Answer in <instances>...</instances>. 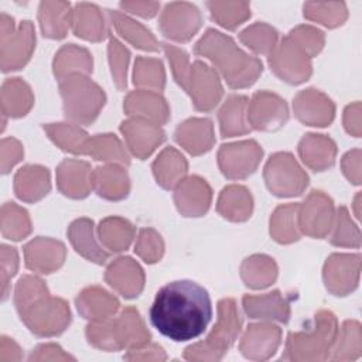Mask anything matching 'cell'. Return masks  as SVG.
Here are the masks:
<instances>
[{
  "instance_id": "1",
  "label": "cell",
  "mask_w": 362,
  "mask_h": 362,
  "mask_svg": "<svg viewBox=\"0 0 362 362\" xmlns=\"http://www.w3.org/2000/svg\"><path fill=\"white\" fill-rule=\"evenodd\" d=\"M151 325L174 342L202 335L212 318L208 291L192 280H174L163 286L150 307Z\"/></svg>"
},
{
  "instance_id": "2",
  "label": "cell",
  "mask_w": 362,
  "mask_h": 362,
  "mask_svg": "<svg viewBox=\"0 0 362 362\" xmlns=\"http://www.w3.org/2000/svg\"><path fill=\"white\" fill-rule=\"evenodd\" d=\"M14 304L21 321L37 337H55L71 324L68 303L59 297H51L45 283L25 274L16 286Z\"/></svg>"
},
{
  "instance_id": "3",
  "label": "cell",
  "mask_w": 362,
  "mask_h": 362,
  "mask_svg": "<svg viewBox=\"0 0 362 362\" xmlns=\"http://www.w3.org/2000/svg\"><path fill=\"white\" fill-rule=\"evenodd\" d=\"M194 54L208 58L232 89L252 86L263 71L260 59L246 54L229 35L214 28L206 30L195 44Z\"/></svg>"
},
{
  "instance_id": "4",
  "label": "cell",
  "mask_w": 362,
  "mask_h": 362,
  "mask_svg": "<svg viewBox=\"0 0 362 362\" xmlns=\"http://www.w3.org/2000/svg\"><path fill=\"white\" fill-rule=\"evenodd\" d=\"M163 45L173 76L175 82L191 96L194 107L199 112H211L215 109L223 95L218 72L199 59L191 64L188 54L175 45L167 42Z\"/></svg>"
},
{
  "instance_id": "5",
  "label": "cell",
  "mask_w": 362,
  "mask_h": 362,
  "mask_svg": "<svg viewBox=\"0 0 362 362\" xmlns=\"http://www.w3.org/2000/svg\"><path fill=\"white\" fill-rule=\"evenodd\" d=\"M86 338L90 345L102 351H120L123 348L139 349L150 342L139 311L134 307L123 308L117 317L102 321H90L86 327Z\"/></svg>"
},
{
  "instance_id": "6",
  "label": "cell",
  "mask_w": 362,
  "mask_h": 362,
  "mask_svg": "<svg viewBox=\"0 0 362 362\" xmlns=\"http://www.w3.org/2000/svg\"><path fill=\"white\" fill-rule=\"evenodd\" d=\"M338 332L335 315L328 310H320L308 328L290 332L281 359L286 361H325L334 346Z\"/></svg>"
},
{
  "instance_id": "7",
  "label": "cell",
  "mask_w": 362,
  "mask_h": 362,
  "mask_svg": "<svg viewBox=\"0 0 362 362\" xmlns=\"http://www.w3.org/2000/svg\"><path fill=\"white\" fill-rule=\"evenodd\" d=\"M242 328L233 298H222L218 303V321L205 341L189 345L184 351L187 361H219L236 341Z\"/></svg>"
},
{
  "instance_id": "8",
  "label": "cell",
  "mask_w": 362,
  "mask_h": 362,
  "mask_svg": "<svg viewBox=\"0 0 362 362\" xmlns=\"http://www.w3.org/2000/svg\"><path fill=\"white\" fill-rule=\"evenodd\" d=\"M59 93L66 119L76 124L93 123L106 102L103 89L82 74H72L61 79Z\"/></svg>"
},
{
  "instance_id": "9",
  "label": "cell",
  "mask_w": 362,
  "mask_h": 362,
  "mask_svg": "<svg viewBox=\"0 0 362 362\" xmlns=\"http://www.w3.org/2000/svg\"><path fill=\"white\" fill-rule=\"evenodd\" d=\"M35 48V33L31 21H21L14 27L13 17L1 13V35H0V57L1 71L10 72L21 69L31 58Z\"/></svg>"
},
{
  "instance_id": "10",
  "label": "cell",
  "mask_w": 362,
  "mask_h": 362,
  "mask_svg": "<svg viewBox=\"0 0 362 362\" xmlns=\"http://www.w3.org/2000/svg\"><path fill=\"white\" fill-rule=\"evenodd\" d=\"M263 178L269 191L280 198L301 195L308 185V175L293 154L280 151L267 160Z\"/></svg>"
},
{
  "instance_id": "11",
  "label": "cell",
  "mask_w": 362,
  "mask_h": 362,
  "mask_svg": "<svg viewBox=\"0 0 362 362\" xmlns=\"http://www.w3.org/2000/svg\"><path fill=\"white\" fill-rule=\"evenodd\" d=\"M310 59V55L288 35H286L270 52L269 65L281 81L298 85L311 76L313 68Z\"/></svg>"
},
{
  "instance_id": "12",
  "label": "cell",
  "mask_w": 362,
  "mask_h": 362,
  "mask_svg": "<svg viewBox=\"0 0 362 362\" xmlns=\"http://www.w3.org/2000/svg\"><path fill=\"white\" fill-rule=\"evenodd\" d=\"M263 157V148L255 140L222 144L218 151L221 173L229 180H245L252 175Z\"/></svg>"
},
{
  "instance_id": "13",
  "label": "cell",
  "mask_w": 362,
  "mask_h": 362,
  "mask_svg": "<svg viewBox=\"0 0 362 362\" xmlns=\"http://www.w3.org/2000/svg\"><path fill=\"white\" fill-rule=\"evenodd\" d=\"M334 221V202L322 191H311L307 199L298 204V228L307 236L325 238L332 229Z\"/></svg>"
},
{
  "instance_id": "14",
  "label": "cell",
  "mask_w": 362,
  "mask_h": 362,
  "mask_svg": "<svg viewBox=\"0 0 362 362\" xmlns=\"http://www.w3.org/2000/svg\"><path fill=\"white\" fill-rule=\"evenodd\" d=\"M160 31L164 37L177 41H189L202 25V16L197 6L185 1L168 3L160 16Z\"/></svg>"
},
{
  "instance_id": "15",
  "label": "cell",
  "mask_w": 362,
  "mask_h": 362,
  "mask_svg": "<svg viewBox=\"0 0 362 362\" xmlns=\"http://www.w3.org/2000/svg\"><path fill=\"white\" fill-rule=\"evenodd\" d=\"M359 272V253H334L324 264V284L331 294L346 296L358 287Z\"/></svg>"
},
{
  "instance_id": "16",
  "label": "cell",
  "mask_w": 362,
  "mask_h": 362,
  "mask_svg": "<svg viewBox=\"0 0 362 362\" xmlns=\"http://www.w3.org/2000/svg\"><path fill=\"white\" fill-rule=\"evenodd\" d=\"M288 107L279 95L260 90L256 92L247 105V122L252 129L274 132L286 124Z\"/></svg>"
},
{
  "instance_id": "17",
  "label": "cell",
  "mask_w": 362,
  "mask_h": 362,
  "mask_svg": "<svg viewBox=\"0 0 362 362\" xmlns=\"http://www.w3.org/2000/svg\"><path fill=\"white\" fill-rule=\"evenodd\" d=\"M120 132L133 156L146 160L164 140V130L148 120L132 117L120 123Z\"/></svg>"
},
{
  "instance_id": "18",
  "label": "cell",
  "mask_w": 362,
  "mask_h": 362,
  "mask_svg": "<svg viewBox=\"0 0 362 362\" xmlns=\"http://www.w3.org/2000/svg\"><path fill=\"white\" fill-rule=\"evenodd\" d=\"M281 344V328L272 322L250 324L239 344L242 355L252 361H266Z\"/></svg>"
},
{
  "instance_id": "19",
  "label": "cell",
  "mask_w": 362,
  "mask_h": 362,
  "mask_svg": "<svg viewBox=\"0 0 362 362\" xmlns=\"http://www.w3.org/2000/svg\"><path fill=\"white\" fill-rule=\"evenodd\" d=\"M65 256V245L51 238L38 236L24 246L25 267L40 274L57 272L64 264Z\"/></svg>"
},
{
  "instance_id": "20",
  "label": "cell",
  "mask_w": 362,
  "mask_h": 362,
  "mask_svg": "<svg viewBox=\"0 0 362 362\" xmlns=\"http://www.w3.org/2000/svg\"><path fill=\"white\" fill-rule=\"evenodd\" d=\"M296 117L308 126H328L335 116V105L322 92L308 88L298 92L293 100Z\"/></svg>"
},
{
  "instance_id": "21",
  "label": "cell",
  "mask_w": 362,
  "mask_h": 362,
  "mask_svg": "<svg viewBox=\"0 0 362 362\" xmlns=\"http://www.w3.org/2000/svg\"><path fill=\"white\" fill-rule=\"evenodd\" d=\"M174 202L182 216H202L211 206L212 189L204 178L191 175L174 188Z\"/></svg>"
},
{
  "instance_id": "22",
  "label": "cell",
  "mask_w": 362,
  "mask_h": 362,
  "mask_svg": "<svg viewBox=\"0 0 362 362\" xmlns=\"http://www.w3.org/2000/svg\"><path fill=\"white\" fill-rule=\"evenodd\" d=\"M106 283L124 298L137 297L144 288V272L132 257L115 259L105 272Z\"/></svg>"
},
{
  "instance_id": "23",
  "label": "cell",
  "mask_w": 362,
  "mask_h": 362,
  "mask_svg": "<svg viewBox=\"0 0 362 362\" xmlns=\"http://www.w3.org/2000/svg\"><path fill=\"white\" fill-rule=\"evenodd\" d=\"M57 187L74 199L86 198L92 188V168L88 161L65 158L57 168Z\"/></svg>"
},
{
  "instance_id": "24",
  "label": "cell",
  "mask_w": 362,
  "mask_h": 362,
  "mask_svg": "<svg viewBox=\"0 0 362 362\" xmlns=\"http://www.w3.org/2000/svg\"><path fill=\"white\" fill-rule=\"evenodd\" d=\"M123 109L132 117L144 119L158 126L170 119V107L165 99L156 90L137 89L130 92L124 99Z\"/></svg>"
},
{
  "instance_id": "25",
  "label": "cell",
  "mask_w": 362,
  "mask_h": 362,
  "mask_svg": "<svg viewBox=\"0 0 362 362\" xmlns=\"http://www.w3.org/2000/svg\"><path fill=\"white\" fill-rule=\"evenodd\" d=\"M242 305L250 318L279 321L283 324L290 320V303L279 290L260 296L246 294L242 298Z\"/></svg>"
},
{
  "instance_id": "26",
  "label": "cell",
  "mask_w": 362,
  "mask_h": 362,
  "mask_svg": "<svg viewBox=\"0 0 362 362\" xmlns=\"http://www.w3.org/2000/svg\"><path fill=\"white\" fill-rule=\"evenodd\" d=\"M175 141L192 156L209 151L215 143L212 122L206 117H191L182 122L174 133Z\"/></svg>"
},
{
  "instance_id": "27",
  "label": "cell",
  "mask_w": 362,
  "mask_h": 362,
  "mask_svg": "<svg viewBox=\"0 0 362 362\" xmlns=\"http://www.w3.org/2000/svg\"><path fill=\"white\" fill-rule=\"evenodd\" d=\"M92 188L107 201H120L130 192V180L123 165H99L92 170Z\"/></svg>"
},
{
  "instance_id": "28",
  "label": "cell",
  "mask_w": 362,
  "mask_h": 362,
  "mask_svg": "<svg viewBox=\"0 0 362 362\" xmlns=\"http://www.w3.org/2000/svg\"><path fill=\"white\" fill-rule=\"evenodd\" d=\"M298 154L311 170L325 171L335 164L337 144L328 136L310 133L300 140Z\"/></svg>"
},
{
  "instance_id": "29",
  "label": "cell",
  "mask_w": 362,
  "mask_h": 362,
  "mask_svg": "<svg viewBox=\"0 0 362 362\" xmlns=\"http://www.w3.org/2000/svg\"><path fill=\"white\" fill-rule=\"evenodd\" d=\"M68 239L82 257L96 264H103L109 259V252L99 246L95 233H93V221L89 218L75 219L66 230Z\"/></svg>"
},
{
  "instance_id": "30",
  "label": "cell",
  "mask_w": 362,
  "mask_h": 362,
  "mask_svg": "<svg viewBox=\"0 0 362 362\" xmlns=\"http://www.w3.org/2000/svg\"><path fill=\"white\" fill-rule=\"evenodd\" d=\"M78 313L89 321H102L110 318L119 310V300L103 290L102 287L92 286L81 291L75 300Z\"/></svg>"
},
{
  "instance_id": "31",
  "label": "cell",
  "mask_w": 362,
  "mask_h": 362,
  "mask_svg": "<svg viewBox=\"0 0 362 362\" xmlns=\"http://www.w3.org/2000/svg\"><path fill=\"white\" fill-rule=\"evenodd\" d=\"M71 25L74 34L86 41L98 42L109 34L102 11L90 3L75 4L71 13Z\"/></svg>"
},
{
  "instance_id": "32",
  "label": "cell",
  "mask_w": 362,
  "mask_h": 362,
  "mask_svg": "<svg viewBox=\"0 0 362 362\" xmlns=\"http://www.w3.org/2000/svg\"><path fill=\"white\" fill-rule=\"evenodd\" d=\"M49 189V171L41 165H25L14 175V192L24 202L40 201Z\"/></svg>"
},
{
  "instance_id": "33",
  "label": "cell",
  "mask_w": 362,
  "mask_h": 362,
  "mask_svg": "<svg viewBox=\"0 0 362 362\" xmlns=\"http://www.w3.org/2000/svg\"><path fill=\"white\" fill-rule=\"evenodd\" d=\"M249 99L243 95H230L219 109L218 119L222 137H235L252 130L247 122Z\"/></svg>"
},
{
  "instance_id": "34",
  "label": "cell",
  "mask_w": 362,
  "mask_h": 362,
  "mask_svg": "<svg viewBox=\"0 0 362 362\" xmlns=\"http://www.w3.org/2000/svg\"><path fill=\"white\" fill-rule=\"evenodd\" d=\"M218 214L232 222L247 221L253 211V198L250 191L243 185H228L225 187L216 202Z\"/></svg>"
},
{
  "instance_id": "35",
  "label": "cell",
  "mask_w": 362,
  "mask_h": 362,
  "mask_svg": "<svg viewBox=\"0 0 362 362\" xmlns=\"http://www.w3.org/2000/svg\"><path fill=\"white\" fill-rule=\"evenodd\" d=\"M154 178L164 189L175 188L188 171L185 157L174 147H165L151 164Z\"/></svg>"
},
{
  "instance_id": "36",
  "label": "cell",
  "mask_w": 362,
  "mask_h": 362,
  "mask_svg": "<svg viewBox=\"0 0 362 362\" xmlns=\"http://www.w3.org/2000/svg\"><path fill=\"white\" fill-rule=\"evenodd\" d=\"M71 4L65 1H41L38 7V21L41 33L47 38L61 40L71 25Z\"/></svg>"
},
{
  "instance_id": "37",
  "label": "cell",
  "mask_w": 362,
  "mask_h": 362,
  "mask_svg": "<svg viewBox=\"0 0 362 362\" xmlns=\"http://www.w3.org/2000/svg\"><path fill=\"white\" fill-rule=\"evenodd\" d=\"M92 65L93 59L86 48L78 47L75 44H65L55 54L52 69L55 78L59 82L61 79L72 74H92Z\"/></svg>"
},
{
  "instance_id": "38",
  "label": "cell",
  "mask_w": 362,
  "mask_h": 362,
  "mask_svg": "<svg viewBox=\"0 0 362 362\" xmlns=\"http://www.w3.org/2000/svg\"><path fill=\"white\" fill-rule=\"evenodd\" d=\"M107 18L117 31L120 37H123L126 41H129L132 45H134L139 49L156 52L158 51V42L156 37L151 34L148 28H146L143 24L134 21L133 18L127 17L126 14L120 11L106 10Z\"/></svg>"
},
{
  "instance_id": "39",
  "label": "cell",
  "mask_w": 362,
  "mask_h": 362,
  "mask_svg": "<svg viewBox=\"0 0 362 362\" xmlns=\"http://www.w3.org/2000/svg\"><path fill=\"white\" fill-rule=\"evenodd\" d=\"M33 92L21 78H10L4 81L1 86V112L4 117L25 116L33 107Z\"/></svg>"
},
{
  "instance_id": "40",
  "label": "cell",
  "mask_w": 362,
  "mask_h": 362,
  "mask_svg": "<svg viewBox=\"0 0 362 362\" xmlns=\"http://www.w3.org/2000/svg\"><path fill=\"white\" fill-rule=\"evenodd\" d=\"M83 156H89L96 161H103L107 164H119L123 167L130 164V157L124 150V146L112 133L90 136Z\"/></svg>"
},
{
  "instance_id": "41",
  "label": "cell",
  "mask_w": 362,
  "mask_h": 362,
  "mask_svg": "<svg viewBox=\"0 0 362 362\" xmlns=\"http://www.w3.org/2000/svg\"><path fill=\"white\" fill-rule=\"evenodd\" d=\"M134 226L120 216L105 218L98 228L99 239L109 252H123L129 249L134 239Z\"/></svg>"
},
{
  "instance_id": "42",
  "label": "cell",
  "mask_w": 362,
  "mask_h": 362,
  "mask_svg": "<svg viewBox=\"0 0 362 362\" xmlns=\"http://www.w3.org/2000/svg\"><path fill=\"white\" fill-rule=\"evenodd\" d=\"M240 277L245 286L253 290L269 287L277 277V264L266 255H253L243 260Z\"/></svg>"
},
{
  "instance_id": "43",
  "label": "cell",
  "mask_w": 362,
  "mask_h": 362,
  "mask_svg": "<svg viewBox=\"0 0 362 362\" xmlns=\"http://www.w3.org/2000/svg\"><path fill=\"white\" fill-rule=\"evenodd\" d=\"M48 137L64 151L83 156L89 134L76 123H47L42 126Z\"/></svg>"
},
{
  "instance_id": "44",
  "label": "cell",
  "mask_w": 362,
  "mask_h": 362,
  "mask_svg": "<svg viewBox=\"0 0 362 362\" xmlns=\"http://www.w3.org/2000/svg\"><path fill=\"white\" fill-rule=\"evenodd\" d=\"M270 235L281 245L293 243L300 239L298 228V204H286L274 209L270 218Z\"/></svg>"
},
{
  "instance_id": "45",
  "label": "cell",
  "mask_w": 362,
  "mask_h": 362,
  "mask_svg": "<svg viewBox=\"0 0 362 362\" xmlns=\"http://www.w3.org/2000/svg\"><path fill=\"white\" fill-rule=\"evenodd\" d=\"M332 355L334 361H354L361 356V324L355 320H346L337 332Z\"/></svg>"
},
{
  "instance_id": "46",
  "label": "cell",
  "mask_w": 362,
  "mask_h": 362,
  "mask_svg": "<svg viewBox=\"0 0 362 362\" xmlns=\"http://www.w3.org/2000/svg\"><path fill=\"white\" fill-rule=\"evenodd\" d=\"M211 18L228 30H235L250 17V6L246 1H208Z\"/></svg>"
},
{
  "instance_id": "47",
  "label": "cell",
  "mask_w": 362,
  "mask_h": 362,
  "mask_svg": "<svg viewBox=\"0 0 362 362\" xmlns=\"http://www.w3.org/2000/svg\"><path fill=\"white\" fill-rule=\"evenodd\" d=\"M133 83L148 90H163L165 86L164 65L157 58L137 57L133 71Z\"/></svg>"
},
{
  "instance_id": "48",
  "label": "cell",
  "mask_w": 362,
  "mask_h": 362,
  "mask_svg": "<svg viewBox=\"0 0 362 362\" xmlns=\"http://www.w3.org/2000/svg\"><path fill=\"white\" fill-rule=\"evenodd\" d=\"M239 40L253 52L260 55H270V52L277 45L279 33L266 23H255L239 34Z\"/></svg>"
},
{
  "instance_id": "49",
  "label": "cell",
  "mask_w": 362,
  "mask_h": 362,
  "mask_svg": "<svg viewBox=\"0 0 362 362\" xmlns=\"http://www.w3.org/2000/svg\"><path fill=\"white\" fill-rule=\"evenodd\" d=\"M1 233L6 239L21 240L31 233V222L27 211L14 202L1 208Z\"/></svg>"
},
{
  "instance_id": "50",
  "label": "cell",
  "mask_w": 362,
  "mask_h": 362,
  "mask_svg": "<svg viewBox=\"0 0 362 362\" xmlns=\"http://www.w3.org/2000/svg\"><path fill=\"white\" fill-rule=\"evenodd\" d=\"M304 17L311 21H317L328 28L344 24L348 17L345 3H313L304 4Z\"/></svg>"
},
{
  "instance_id": "51",
  "label": "cell",
  "mask_w": 362,
  "mask_h": 362,
  "mask_svg": "<svg viewBox=\"0 0 362 362\" xmlns=\"http://www.w3.org/2000/svg\"><path fill=\"white\" fill-rule=\"evenodd\" d=\"M334 232L329 236V242L334 246L341 247H359L361 246V233L358 226L352 222L348 209L345 206H339L335 215Z\"/></svg>"
},
{
  "instance_id": "52",
  "label": "cell",
  "mask_w": 362,
  "mask_h": 362,
  "mask_svg": "<svg viewBox=\"0 0 362 362\" xmlns=\"http://www.w3.org/2000/svg\"><path fill=\"white\" fill-rule=\"evenodd\" d=\"M107 55L115 85L119 90H123L127 85V65L130 59V52L119 40L110 37L107 45Z\"/></svg>"
},
{
  "instance_id": "53",
  "label": "cell",
  "mask_w": 362,
  "mask_h": 362,
  "mask_svg": "<svg viewBox=\"0 0 362 362\" xmlns=\"http://www.w3.org/2000/svg\"><path fill=\"white\" fill-rule=\"evenodd\" d=\"M134 252L146 263H156L164 255V242L158 232L151 228H144L139 232Z\"/></svg>"
},
{
  "instance_id": "54",
  "label": "cell",
  "mask_w": 362,
  "mask_h": 362,
  "mask_svg": "<svg viewBox=\"0 0 362 362\" xmlns=\"http://www.w3.org/2000/svg\"><path fill=\"white\" fill-rule=\"evenodd\" d=\"M294 42H297L313 58L317 55L325 42L324 33L311 25H298L287 34Z\"/></svg>"
},
{
  "instance_id": "55",
  "label": "cell",
  "mask_w": 362,
  "mask_h": 362,
  "mask_svg": "<svg viewBox=\"0 0 362 362\" xmlns=\"http://www.w3.org/2000/svg\"><path fill=\"white\" fill-rule=\"evenodd\" d=\"M18 269V255L16 247L1 245V290L3 301L10 293V280L17 273Z\"/></svg>"
},
{
  "instance_id": "56",
  "label": "cell",
  "mask_w": 362,
  "mask_h": 362,
  "mask_svg": "<svg viewBox=\"0 0 362 362\" xmlns=\"http://www.w3.org/2000/svg\"><path fill=\"white\" fill-rule=\"evenodd\" d=\"M24 156L23 146L16 139H3L1 141V173L7 174Z\"/></svg>"
},
{
  "instance_id": "57",
  "label": "cell",
  "mask_w": 362,
  "mask_h": 362,
  "mask_svg": "<svg viewBox=\"0 0 362 362\" xmlns=\"http://www.w3.org/2000/svg\"><path fill=\"white\" fill-rule=\"evenodd\" d=\"M30 361H74L75 358L65 354L64 349L57 344H41L33 349L28 356Z\"/></svg>"
},
{
  "instance_id": "58",
  "label": "cell",
  "mask_w": 362,
  "mask_h": 362,
  "mask_svg": "<svg viewBox=\"0 0 362 362\" xmlns=\"http://www.w3.org/2000/svg\"><path fill=\"white\" fill-rule=\"evenodd\" d=\"M342 173L349 180V182L359 185L361 184V150L355 148L348 151L341 160Z\"/></svg>"
},
{
  "instance_id": "59",
  "label": "cell",
  "mask_w": 362,
  "mask_h": 362,
  "mask_svg": "<svg viewBox=\"0 0 362 362\" xmlns=\"http://www.w3.org/2000/svg\"><path fill=\"white\" fill-rule=\"evenodd\" d=\"M126 359L129 361H136V359H140V361H146V359H151V361H165L167 359V355L164 352V349L157 345V344H147L144 345L143 348H139V349H130L129 354L124 355Z\"/></svg>"
},
{
  "instance_id": "60",
  "label": "cell",
  "mask_w": 362,
  "mask_h": 362,
  "mask_svg": "<svg viewBox=\"0 0 362 362\" xmlns=\"http://www.w3.org/2000/svg\"><path fill=\"white\" fill-rule=\"evenodd\" d=\"M344 126L345 130L354 137L361 136V103L355 102L346 106L344 112Z\"/></svg>"
},
{
  "instance_id": "61",
  "label": "cell",
  "mask_w": 362,
  "mask_h": 362,
  "mask_svg": "<svg viewBox=\"0 0 362 362\" xmlns=\"http://www.w3.org/2000/svg\"><path fill=\"white\" fill-rule=\"evenodd\" d=\"M119 6L122 10H126L127 13L137 14L144 18L154 17L160 8L158 3H150V1H123Z\"/></svg>"
},
{
  "instance_id": "62",
  "label": "cell",
  "mask_w": 362,
  "mask_h": 362,
  "mask_svg": "<svg viewBox=\"0 0 362 362\" xmlns=\"http://www.w3.org/2000/svg\"><path fill=\"white\" fill-rule=\"evenodd\" d=\"M21 359V352L18 345L7 338V337H1V344H0V361L6 362V361H20Z\"/></svg>"
},
{
  "instance_id": "63",
  "label": "cell",
  "mask_w": 362,
  "mask_h": 362,
  "mask_svg": "<svg viewBox=\"0 0 362 362\" xmlns=\"http://www.w3.org/2000/svg\"><path fill=\"white\" fill-rule=\"evenodd\" d=\"M359 197H361V194H356V197H355V215H356V218H359V209H358V206H359Z\"/></svg>"
}]
</instances>
